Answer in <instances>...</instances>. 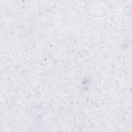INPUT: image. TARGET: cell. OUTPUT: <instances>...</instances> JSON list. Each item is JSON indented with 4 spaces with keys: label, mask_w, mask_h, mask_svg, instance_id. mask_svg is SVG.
Instances as JSON below:
<instances>
[{
    "label": "cell",
    "mask_w": 132,
    "mask_h": 132,
    "mask_svg": "<svg viewBox=\"0 0 132 132\" xmlns=\"http://www.w3.org/2000/svg\"><path fill=\"white\" fill-rule=\"evenodd\" d=\"M111 68L112 70H115L116 68H117V65L116 64L114 63H113L111 64Z\"/></svg>",
    "instance_id": "cell-14"
},
{
    "label": "cell",
    "mask_w": 132,
    "mask_h": 132,
    "mask_svg": "<svg viewBox=\"0 0 132 132\" xmlns=\"http://www.w3.org/2000/svg\"><path fill=\"white\" fill-rule=\"evenodd\" d=\"M116 60L118 62H119V61H121V60H122V58L119 55H117L116 57Z\"/></svg>",
    "instance_id": "cell-13"
},
{
    "label": "cell",
    "mask_w": 132,
    "mask_h": 132,
    "mask_svg": "<svg viewBox=\"0 0 132 132\" xmlns=\"http://www.w3.org/2000/svg\"><path fill=\"white\" fill-rule=\"evenodd\" d=\"M122 13L123 15L127 18H130L132 16V5L130 4L124 5L122 8Z\"/></svg>",
    "instance_id": "cell-5"
},
{
    "label": "cell",
    "mask_w": 132,
    "mask_h": 132,
    "mask_svg": "<svg viewBox=\"0 0 132 132\" xmlns=\"http://www.w3.org/2000/svg\"><path fill=\"white\" fill-rule=\"evenodd\" d=\"M102 86L106 93L114 94L119 90L121 87V81L116 76H108L103 80Z\"/></svg>",
    "instance_id": "cell-2"
},
{
    "label": "cell",
    "mask_w": 132,
    "mask_h": 132,
    "mask_svg": "<svg viewBox=\"0 0 132 132\" xmlns=\"http://www.w3.org/2000/svg\"><path fill=\"white\" fill-rule=\"evenodd\" d=\"M15 65L14 58L9 55H3L0 59V68L4 71L11 70Z\"/></svg>",
    "instance_id": "cell-3"
},
{
    "label": "cell",
    "mask_w": 132,
    "mask_h": 132,
    "mask_svg": "<svg viewBox=\"0 0 132 132\" xmlns=\"http://www.w3.org/2000/svg\"><path fill=\"white\" fill-rule=\"evenodd\" d=\"M105 101L104 99L100 97L95 99L93 103L94 106L98 109H103L105 107Z\"/></svg>",
    "instance_id": "cell-7"
},
{
    "label": "cell",
    "mask_w": 132,
    "mask_h": 132,
    "mask_svg": "<svg viewBox=\"0 0 132 132\" xmlns=\"http://www.w3.org/2000/svg\"><path fill=\"white\" fill-rule=\"evenodd\" d=\"M34 96L37 99H40L43 96V93L41 90H36L34 93Z\"/></svg>",
    "instance_id": "cell-10"
},
{
    "label": "cell",
    "mask_w": 132,
    "mask_h": 132,
    "mask_svg": "<svg viewBox=\"0 0 132 132\" xmlns=\"http://www.w3.org/2000/svg\"><path fill=\"white\" fill-rule=\"evenodd\" d=\"M82 10L86 15L94 19L103 18L108 14V11L104 5L94 0L85 2L82 6Z\"/></svg>",
    "instance_id": "cell-1"
},
{
    "label": "cell",
    "mask_w": 132,
    "mask_h": 132,
    "mask_svg": "<svg viewBox=\"0 0 132 132\" xmlns=\"http://www.w3.org/2000/svg\"><path fill=\"white\" fill-rule=\"evenodd\" d=\"M121 20L120 15L117 13L112 14L109 18V21L113 25H117L119 24L121 22Z\"/></svg>",
    "instance_id": "cell-8"
},
{
    "label": "cell",
    "mask_w": 132,
    "mask_h": 132,
    "mask_svg": "<svg viewBox=\"0 0 132 132\" xmlns=\"http://www.w3.org/2000/svg\"><path fill=\"white\" fill-rule=\"evenodd\" d=\"M28 60H25V61H24V64L28 63V64L27 65V67H31V66L32 65V64H33V63H32V61H31V60H30V61H29V63H28Z\"/></svg>",
    "instance_id": "cell-12"
},
{
    "label": "cell",
    "mask_w": 132,
    "mask_h": 132,
    "mask_svg": "<svg viewBox=\"0 0 132 132\" xmlns=\"http://www.w3.org/2000/svg\"><path fill=\"white\" fill-rule=\"evenodd\" d=\"M77 119L80 123H86L89 119V115L86 112L81 111L77 114Z\"/></svg>",
    "instance_id": "cell-6"
},
{
    "label": "cell",
    "mask_w": 132,
    "mask_h": 132,
    "mask_svg": "<svg viewBox=\"0 0 132 132\" xmlns=\"http://www.w3.org/2000/svg\"><path fill=\"white\" fill-rule=\"evenodd\" d=\"M122 78H123V80H124L126 82H130L131 81V79H132L131 73L129 71H125L123 74Z\"/></svg>",
    "instance_id": "cell-9"
},
{
    "label": "cell",
    "mask_w": 132,
    "mask_h": 132,
    "mask_svg": "<svg viewBox=\"0 0 132 132\" xmlns=\"http://www.w3.org/2000/svg\"><path fill=\"white\" fill-rule=\"evenodd\" d=\"M83 73L86 76H88L90 74V70L88 69H85L83 71Z\"/></svg>",
    "instance_id": "cell-11"
},
{
    "label": "cell",
    "mask_w": 132,
    "mask_h": 132,
    "mask_svg": "<svg viewBox=\"0 0 132 132\" xmlns=\"http://www.w3.org/2000/svg\"><path fill=\"white\" fill-rule=\"evenodd\" d=\"M9 99L6 94L1 91L0 92V111H3L6 109L9 105Z\"/></svg>",
    "instance_id": "cell-4"
}]
</instances>
